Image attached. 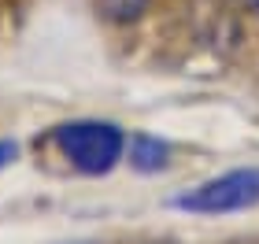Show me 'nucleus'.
Wrapping results in <instances>:
<instances>
[{
    "mask_svg": "<svg viewBox=\"0 0 259 244\" xmlns=\"http://www.w3.org/2000/svg\"><path fill=\"white\" fill-rule=\"evenodd\" d=\"M52 148L81 174H111L126 159V130L108 119H74L60 122L49 133Z\"/></svg>",
    "mask_w": 259,
    "mask_h": 244,
    "instance_id": "obj_1",
    "label": "nucleus"
},
{
    "mask_svg": "<svg viewBox=\"0 0 259 244\" xmlns=\"http://www.w3.org/2000/svg\"><path fill=\"white\" fill-rule=\"evenodd\" d=\"M170 207L185 215H204V218L252 211V207H259V167H233L207 181H196L193 189H182L174 196Z\"/></svg>",
    "mask_w": 259,
    "mask_h": 244,
    "instance_id": "obj_2",
    "label": "nucleus"
},
{
    "mask_svg": "<svg viewBox=\"0 0 259 244\" xmlns=\"http://www.w3.org/2000/svg\"><path fill=\"white\" fill-rule=\"evenodd\" d=\"M126 159L141 174H159L170 167V144L156 133H134L126 137Z\"/></svg>",
    "mask_w": 259,
    "mask_h": 244,
    "instance_id": "obj_3",
    "label": "nucleus"
},
{
    "mask_svg": "<svg viewBox=\"0 0 259 244\" xmlns=\"http://www.w3.org/2000/svg\"><path fill=\"white\" fill-rule=\"evenodd\" d=\"M97 8L115 22H134L141 11L148 8V0H97Z\"/></svg>",
    "mask_w": 259,
    "mask_h": 244,
    "instance_id": "obj_4",
    "label": "nucleus"
},
{
    "mask_svg": "<svg viewBox=\"0 0 259 244\" xmlns=\"http://www.w3.org/2000/svg\"><path fill=\"white\" fill-rule=\"evenodd\" d=\"M15 159H19V141H11V137H0V170L11 167Z\"/></svg>",
    "mask_w": 259,
    "mask_h": 244,
    "instance_id": "obj_5",
    "label": "nucleus"
},
{
    "mask_svg": "<svg viewBox=\"0 0 259 244\" xmlns=\"http://www.w3.org/2000/svg\"><path fill=\"white\" fill-rule=\"evenodd\" d=\"M248 4H252V8H255V11H259V0H248Z\"/></svg>",
    "mask_w": 259,
    "mask_h": 244,
    "instance_id": "obj_6",
    "label": "nucleus"
}]
</instances>
